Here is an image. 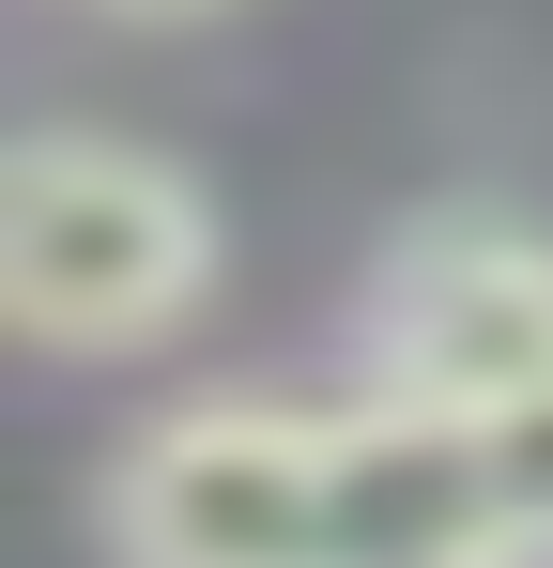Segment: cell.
Masks as SVG:
<instances>
[{
	"instance_id": "obj_5",
	"label": "cell",
	"mask_w": 553,
	"mask_h": 568,
	"mask_svg": "<svg viewBox=\"0 0 553 568\" xmlns=\"http://www.w3.org/2000/svg\"><path fill=\"white\" fill-rule=\"evenodd\" d=\"M78 16H108V31H215V16H247V0H78Z\"/></svg>"
},
{
	"instance_id": "obj_4",
	"label": "cell",
	"mask_w": 553,
	"mask_h": 568,
	"mask_svg": "<svg viewBox=\"0 0 553 568\" xmlns=\"http://www.w3.org/2000/svg\"><path fill=\"white\" fill-rule=\"evenodd\" d=\"M476 476H492V538L523 568H553V384L507 399V415H476Z\"/></svg>"
},
{
	"instance_id": "obj_1",
	"label": "cell",
	"mask_w": 553,
	"mask_h": 568,
	"mask_svg": "<svg viewBox=\"0 0 553 568\" xmlns=\"http://www.w3.org/2000/svg\"><path fill=\"white\" fill-rule=\"evenodd\" d=\"M231 277V231L184 154L123 123H31L0 170V323L47 369H139Z\"/></svg>"
},
{
	"instance_id": "obj_2",
	"label": "cell",
	"mask_w": 553,
	"mask_h": 568,
	"mask_svg": "<svg viewBox=\"0 0 553 568\" xmlns=\"http://www.w3.org/2000/svg\"><path fill=\"white\" fill-rule=\"evenodd\" d=\"M92 538H108V568H339V538H354V384L339 399H276V384L154 399L92 462Z\"/></svg>"
},
{
	"instance_id": "obj_6",
	"label": "cell",
	"mask_w": 553,
	"mask_h": 568,
	"mask_svg": "<svg viewBox=\"0 0 553 568\" xmlns=\"http://www.w3.org/2000/svg\"><path fill=\"white\" fill-rule=\"evenodd\" d=\"M339 568H523L507 538H446V554H339Z\"/></svg>"
},
{
	"instance_id": "obj_3",
	"label": "cell",
	"mask_w": 553,
	"mask_h": 568,
	"mask_svg": "<svg viewBox=\"0 0 553 568\" xmlns=\"http://www.w3.org/2000/svg\"><path fill=\"white\" fill-rule=\"evenodd\" d=\"M339 369L415 415H507L553 384V231L539 215H415L354 277Z\"/></svg>"
}]
</instances>
